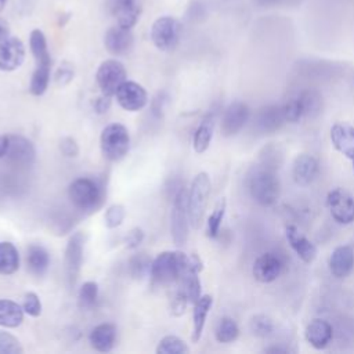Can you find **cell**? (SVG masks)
I'll return each instance as SVG.
<instances>
[{
	"instance_id": "6da1fadb",
	"label": "cell",
	"mask_w": 354,
	"mask_h": 354,
	"mask_svg": "<svg viewBox=\"0 0 354 354\" xmlns=\"http://www.w3.org/2000/svg\"><path fill=\"white\" fill-rule=\"evenodd\" d=\"M277 169L264 163L250 167L246 174V187L250 198L260 206H274L281 195V183Z\"/></svg>"
},
{
	"instance_id": "7a4b0ae2",
	"label": "cell",
	"mask_w": 354,
	"mask_h": 354,
	"mask_svg": "<svg viewBox=\"0 0 354 354\" xmlns=\"http://www.w3.org/2000/svg\"><path fill=\"white\" fill-rule=\"evenodd\" d=\"M188 264V256L180 250L159 253L151 264L149 277L153 285L166 286L176 283Z\"/></svg>"
},
{
	"instance_id": "3957f363",
	"label": "cell",
	"mask_w": 354,
	"mask_h": 354,
	"mask_svg": "<svg viewBox=\"0 0 354 354\" xmlns=\"http://www.w3.org/2000/svg\"><path fill=\"white\" fill-rule=\"evenodd\" d=\"M102 185L88 177H79L68 187V198L71 203L82 212H91L97 209L102 202Z\"/></svg>"
},
{
	"instance_id": "277c9868",
	"label": "cell",
	"mask_w": 354,
	"mask_h": 354,
	"mask_svg": "<svg viewBox=\"0 0 354 354\" xmlns=\"http://www.w3.org/2000/svg\"><path fill=\"white\" fill-rule=\"evenodd\" d=\"M212 191L210 177L206 171L198 173L188 189V216L189 224L198 230L205 218L207 201Z\"/></svg>"
},
{
	"instance_id": "5b68a950",
	"label": "cell",
	"mask_w": 354,
	"mask_h": 354,
	"mask_svg": "<svg viewBox=\"0 0 354 354\" xmlns=\"http://www.w3.org/2000/svg\"><path fill=\"white\" fill-rule=\"evenodd\" d=\"M100 148L105 159L111 162L122 160L130 148V134L127 127L120 123L105 126L100 136Z\"/></svg>"
},
{
	"instance_id": "8992f818",
	"label": "cell",
	"mask_w": 354,
	"mask_h": 354,
	"mask_svg": "<svg viewBox=\"0 0 354 354\" xmlns=\"http://www.w3.org/2000/svg\"><path fill=\"white\" fill-rule=\"evenodd\" d=\"M188 191L180 187L174 195L170 213V234L176 246H184L188 239Z\"/></svg>"
},
{
	"instance_id": "52a82bcc",
	"label": "cell",
	"mask_w": 354,
	"mask_h": 354,
	"mask_svg": "<svg viewBox=\"0 0 354 354\" xmlns=\"http://www.w3.org/2000/svg\"><path fill=\"white\" fill-rule=\"evenodd\" d=\"M181 24L174 17L163 15L153 21L151 26V40L160 51H171L177 47L181 37Z\"/></svg>"
},
{
	"instance_id": "ba28073f",
	"label": "cell",
	"mask_w": 354,
	"mask_h": 354,
	"mask_svg": "<svg viewBox=\"0 0 354 354\" xmlns=\"http://www.w3.org/2000/svg\"><path fill=\"white\" fill-rule=\"evenodd\" d=\"M97 84L102 94L115 95L118 88L127 80V72L123 64L118 59H105L100 64L95 73Z\"/></svg>"
},
{
	"instance_id": "9c48e42d",
	"label": "cell",
	"mask_w": 354,
	"mask_h": 354,
	"mask_svg": "<svg viewBox=\"0 0 354 354\" xmlns=\"http://www.w3.org/2000/svg\"><path fill=\"white\" fill-rule=\"evenodd\" d=\"M83 250H84V234L75 232L66 243L64 256L65 277L69 288H73L82 270L83 264Z\"/></svg>"
},
{
	"instance_id": "30bf717a",
	"label": "cell",
	"mask_w": 354,
	"mask_h": 354,
	"mask_svg": "<svg viewBox=\"0 0 354 354\" xmlns=\"http://www.w3.org/2000/svg\"><path fill=\"white\" fill-rule=\"evenodd\" d=\"M326 206L332 218L343 225L354 223V196L343 188H333L326 195Z\"/></svg>"
},
{
	"instance_id": "8fae6325",
	"label": "cell",
	"mask_w": 354,
	"mask_h": 354,
	"mask_svg": "<svg viewBox=\"0 0 354 354\" xmlns=\"http://www.w3.org/2000/svg\"><path fill=\"white\" fill-rule=\"evenodd\" d=\"M283 271V260L278 253L266 252L260 254L253 266L252 274L253 278L260 283H271L277 281Z\"/></svg>"
},
{
	"instance_id": "7c38bea8",
	"label": "cell",
	"mask_w": 354,
	"mask_h": 354,
	"mask_svg": "<svg viewBox=\"0 0 354 354\" xmlns=\"http://www.w3.org/2000/svg\"><path fill=\"white\" fill-rule=\"evenodd\" d=\"M250 119V108L243 101H232L221 118V133L225 137L238 134Z\"/></svg>"
},
{
	"instance_id": "4fadbf2b",
	"label": "cell",
	"mask_w": 354,
	"mask_h": 354,
	"mask_svg": "<svg viewBox=\"0 0 354 354\" xmlns=\"http://www.w3.org/2000/svg\"><path fill=\"white\" fill-rule=\"evenodd\" d=\"M118 104L129 112L142 109L148 104L147 90L137 82L126 80L115 93Z\"/></svg>"
},
{
	"instance_id": "5bb4252c",
	"label": "cell",
	"mask_w": 354,
	"mask_h": 354,
	"mask_svg": "<svg viewBox=\"0 0 354 354\" xmlns=\"http://www.w3.org/2000/svg\"><path fill=\"white\" fill-rule=\"evenodd\" d=\"M108 7L116 24L129 29L138 22L142 12L141 0H108Z\"/></svg>"
},
{
	"instance_id": "9a60e30c",
	"label": "cell",
	"mask_w": 354,
	"mask_h": 354,
	"mask_svg": "<svg viewBox=\"0 0 354 354\" xmlns=\"http://www.w3.org/2000/svg\"><path fill=\"white\" fill-rule=\"evenodd\" d=\"M25 59V46L19 37L8 36L0 43V71L12 72Z\"/></svg>"
},
{
	"instance_id": "2e32d148",
	"label": "cell",
	"mask_w": 354,
	"mask_h": 354,
	"mask_svg": "<svg viewBox=\"0 0 354 354\" xmlns=\"http://www.w3.org/2000/svg\"><path fill=\"white\" fill-rule=\"evenodd\" d=\"M134 44V36L131 29L123 28L120 25L111 26L104 35V46L106 51L112 55H126L130 53Z\"/></svg>"
},
{
	"instance_id": "e0dca14e",
	"label": "cell",
	"mask_w": 354,
	"mask_h": 354,
	"mask_svg": "<svg viewBox=\"0 0 354 354\" xmlns=\"http://www.w3.org/2000/svg\"><path fill=\"white\" fill-rule=\"evenodd\" d=\"M285 235L289 246L303 263L310 264L315 260L318 253L317 246L295 224H288L285 227Z\"/></svg>"
},
{
	"instance_id": "ac0fdd59",
	"label": "cell",
	"mask_w": 354,
	"mask_h": 354,
	"mask_svg": "<svg viewBox=\"0 0 354 354\" xmlns=\"http://www.w3.org/2000/svg\"><path fill=\"white\" fill-rule=\"evenodd\" d=\"M6 158L15 166H30L36 158L35 145L22 136L11 134L8 136V151Z\"/></svg>"
},
{
	"instance_id": "d6986e66",
	"label": "cell",
	"mask_w": 354,
	"mask_h": 354,
	"mask_svg": "<svg viewBox=\"0 0 354 354\" xmlns=\"http://www.w3.org/2000/svg\"><path fill=\"white\" fill-rule=\"evenodd\" d=\"M319 173V162L311 153H300L295 158L292 165V177L299 187H308L313 184Z\"/></svg>"
},
{
	"instance_id": "ffe728a7",
	"label": "cell",
	"mask_w": 354,
	"mask_h": 354,
	"mask_svg": "<svg viewBox=\"0 0 354 354\" xmlns=\"http://www.w3.org/2000/svg\"><path fill=\"white\" fill-rule=\"evenodd\" d=\"M285 118L281 105H266L260 108L254 115V127L263 134H272L283 126Z\"/></svg>"
},
{
	"instance_id": "44dd1931",
	"label": "cell",
	"mask_w": 354,
	"mask_h": 354,
	"mask_svg": "<svg viewBox=\"0 0 354 354\" xmlns=\"http://www.w3.org/2000/svg\"><path fill=\"white\" fill-rule=\"evenodd\" d=\"M333 337L332 325L324 318L311 319L304 329L306 342L315 350H324L329 346Z\"/></svg>"
},
{
	"instance_id": "7402d4cb",
	"label": "cell",
	"mask_w": 354,
	"mask_h": 354,
	"mask_svg": "<svg viewBox=\"0 0 354 354\" xmlns=\"http://www.w3.org/2000/svg\"><path fill=\"white\" fill-rule=\"evenodd\" d=\"M329 271L337 278L343 279L348 277L354 268V250L350 245H339L336 246L329 256Z\"/></svg>"
},
{
	"instance_id": "603a6c76",
	"label": "cell",
	"mask_w": 354,
	"mask_h": 354,
	"mask_svg": "<svg viewBox=\"0 0 354 354\" xmlns=\"http://www.w3.org/2000/svg\"><path fill=\"white\" fill-rule=\"evenodd\" d=\"M333 148L347 159H354V126L347 123H335L329 131Z\"/></svg>"
},
{
	"instance_id": "cb8c5ba5",
	"label": "cell",
	"mask_w": 354,
	"mask_h": 354,
	"mask_svg": "<svg viewBox=\"0 0 354 354\" xmlns=\"http://www.w3.org/2000/svg\"><path fill=\"white\" fill-rule=\"evenodd\" d=\"M90 344L94 350L100 353H108L113 348L116 340V326L113 324H100L97 325L88 336Z\"/></svg>"
},
{
	"instance_id": "d4e9b609",
	"label": "cell",
	"mask_w": 354,
	"mask_h": 354,
	"mask_svg": "<svg viewBox=\"0 0 354 354\" xmlns=\"http://www.w3.org/2000/svg\"><path fill=\"white\" fill-rule=\"evenodd\" d=\"M213 304V297L210 295H202L195 303H194V310H192V335L191 339L194 343L199 342L205 324L209 315V311Z\"/></svg>"
},
{
	"instance_id": "484cf974",
	"label": "cell",
	"mask_w": 354,
	"mask_h": 354,
	"mask_svg": "<svg viewBox=\"0 0 354 354\" xmlns=\"http://www.w3.org/2000/svg\"><path fill=\"white\" fill-rule=\"evenodd\" d=\"M214 126H216L214 113L209 112L207 115L203 116V119L201 120V123L198 124V127L194 133L192 147L196 153H203L210 147L213 133H214Z\"/></svg>"
},
{
	"instance_id": "4316f807",
	"label": "cell",
	"mask_w": 354,
	"mask_h": 354,
	"mask_svg": "<svg viewBox=\"0 0 354 354\" xmlns=\"http://www.w3.org/2000/svg\"><path fill=\"white\" fill-rule=\"evenodd\" d=\"M26 267L35 277H41L50 267V254L47 249L39 243H33L26 249Z\"/></svg>"
},
{
	"instance_id": "83f0119b",
	"label": "cell",
	"mask_w": 354,
	"mask_h": 354,
	"mask_svg": "<svg viewBox=\"0 0 354 354\" xmlns=\"http://www.w3.org/2000/svg\"><path fill=\"white\" fill-rule=\"evenodd\" d=\"M24 308L17 301L0 299V326L17 328L24 321Z\"/></svg>"
},
{
	"instance_id": "f1b7e54d",
	"label": "cell",
	"mask_w": 354,
	"mask_h": 354,
	"mask_svg": "<svg viewBox=\"0 0 354 354\" xmlns=\"http://www.w3.org/2000/svg\"><path fill=\"white\" fill-rule=\"evenodd\" d=\"M19 268V253L14 243L0 242V274L11 275Z\"/></svg>"
},
{
	"instance_id": "f546056e",
	"label": "cell",
	"mask_w": 354,
	"mask_h": 354,
	"mask_svg": "<svg viewBox=\"0 0 354 354\" xmlns=\"http://www.w3.org/2000/svg\"><path fill=\"white\" fill-rule=\"evenodd\" d=\"M29 48L36 64H51V57L47 47V39L43 30L33 29L29 35Z\"/></svg>"
},
{
	"instance_id": "4dcf8cb0",
	"label": "cell",
	"mask_w": 354,
	"mask_h": 354,
	"mask_svg": "<svg viewBox=\"0 0 354 354\" xmlns=\"http://www.w3.org/2000/svg\"><path fill=\"white\" fill-rule=\"evenodd\" d=\"M51 75V64H36V68L32 73L29 91L32 95H43L48 87Z\"/></svg>"
},
{
	"instance_id": "1f68e13d",
	"label": "cell",
	"mask_w": 354,
	"mask_h": 354,
	"mask_svg": "<svg viewBox=\"0 0 354 354\" xmlns=\"http://www.w3.org/2000/svg\"><path fill=\"white\" fill-rule=\"evenodd\" d=\"M214 336L218 343L227 344L235 342L239 336V326L236 321L231 317H223L216 326Z\"/></svg>"
},
{
	"instance_id": "d6a6232c",
	"label": "cell",
	"mask_w": 354,
	"mask_h": 354,
	"mask_svg": "<svg viewBox=\"0 0 354 354\" xmlns=\"http://www.w3.org/2000/svg\"><path fill=\"white\" fill-rule=\"evenodd\" d=\"M299 97L303 104L304 109V118H315L319 115L322 109V97L317 90L313 88H306L299 93Z\"/></svg>"
},
{
	"instance_id": "836d02e7",
	"label": "cell",
	"mask_w": 354,
	"mask_h": 354,
	"mask_svg": "<svg viewBox=\"0 0 354 354\" xmlns=\"http://www.w3.org/2000/svg\"><path fill=\"white\" fill-rule=\"evenodd\" d=\"M225 210H227V202H225V198H221L214 205V209L212 210V213L207 217L206 232H207L209 238H216L218 235L221 223H223L224 216H225Z\"/></svg>"
},
{
	"instance_id": "e575fe53",
	"label": "cell",
	"mask_w": 354,
	"mask_h": 354,
	"mask_svg": "<svg viewBox=\"0 0 354 354\" xmlns=\"http://www.w3.org/2000/svg\"><path fill=\"white\" fill-rule=\"evenodd\" d=\"M249 329L253 336L259 339H266L271 336L275 330L274 321L266 314H256L249 321Z\"/></svg>"
},
{
	"instance_id": "d590c367",
	"label": "cell",
	"mask_w": 354,
	"mask_h": 354,
	"mask_svg": "<svg viewBox=\"0 0 354 354\" xmlns=\"http://www.w3.org/2000/svg\"><path fill=\"white\" fill-rule=\"evenodd\" d=\"M98 283L94 281L84 282L77 292V306L80 310H91L98 300Z\"/></svg>"
},
{
	"instance_id": "8d00e7d4",
	"label": "cell",
	"mask_w": 354,
	"mask_h": 354,
	"mask_svg": "<svg viewBox=\"0 0 354 354\" xmlns=\"http://www.w3.org/2000/svg\"><path fill=\"white\" fill-rule=\"evenodd\" d=\"M152 260L145 253H137L129 260V274L134 279H142L151 272Z\"/></svg>"
},
{
	"instance_id": "74e56055",
	"label": "cell",
	"mask_w": 354,
	"mask_h": 354,
	"mask_svg": "<svg viewBox=\"0 0 354 354\" xmlns=\"http://www.w3.org/2000/svg\"><path fill=\"white\" fill-rule=\"evenodd\" d=\"M158 354H187L189 353L188 346L184 340L174 335H167L162 337L156 346Z\"/></svg>"
},
{
	"instance_id": "f35d334b",
	"label": "cell",
	"mask_w": 354,
	"mask_h": 354,
	"mask_svg": "<svg viewBox=\"0 0 354 354\" xmlns=\"http://www.w3.org/2000/svg\"><path fill=\"white\" fill-rule=\"evenodd\" d=\"M281 106H282V113L286 123H297L304 118V109H303V104L299 94L289 98Z\"/></svg>"
},
{
	"instance_id": "ab89813d",
	"label": "cell",
	"mask_w": 354,
	"mask_h": 354,
	"mask_svg": "<svg viewBox=\"0 0 354 354\" xmlns=\"http://www.w3.org/2000/svg\"><path fill=\"white\" fill-rule=\"evenodd\" d=\"M24 348L19 340L10 332L0 329V354H22Z\"/></svg>"
},
{
	"instance_id": "60d3db41",
	"label": "cell",
	"mask_w": 354,
	"mask_h": 354,
	"mask_svg": "<svg viewBox=\"0 0 354 354\" xmlns=\"http://www.w3.org/2000/svg\"><path fill=\"white\" fill-rule=\"evenodd\" d=\"M124 217H126V207L120 203H115V205H111L106 212H105V216H104V220H105V225L108 228H116L119 225H122V223L124 221Z\"/></svg>"
},
{
	"instance_id": "b9f144b4",
	"label": "cell",
	"mask_w": 354,
	"mask_h": 354,
	"mask_svg": "<svg viewBox=\"0 0 354 354\" xmlns=\"http://www.w3.org/2000/svg\"><path fill=\"white\" fill-rule=\"evenodd\" d=\"M188 304H189V299H188L187 293L180 286H177L171 296V300H170V314L174 317L183 315L185 313Z\"/></svg>"
},
{
	"instance_id": "7bdbcfd3",
	"label": "cell",
	"mask_w": 354,
	"mask_h": 354,
	"mask_svg": "<svg viewBox=\"0 0 354 354\" xmlns=\"http://www.w3.org/2000/svg\"><path fill=\"white\" fill-rule=\"evenodd\" d=\"M24 308V313L29 317H39L41 314V301L40 297L35 292H28L24 296V303L21 304Z\"/></svg>"
},
{
	"instance_id": "ee69618b",
	"label": "cell",
	"mask_w": 354,
	"mask_h": 354,
	"mask_svg": "<svg viewBox=\"0 0 354 354\" xmlns=\"http://www.w3.org/2000/svg\"><path fill=\"white\" fill-rule=\"evenodd\" d=\"M73 76H75L73 66L68 62H64L62 65H59V68L55 72V82L59 86H66L73 80Z\"/></svg>"
},
{
	"instance_id": "f6af8a7d",
	"label": "cell",
	"mask_w": 354,
	"mask_h": 354,
	"mask_svg": "<svg viewBox=\"0 0 354 354\" xmlns=\"http://www.w3.org/2000/svg\"><path fill=\"white\" fill-rule=\"evenodd\" d=\"M144 236H145V234H144L142 228L134 227L124 236V246L127 249H137L141 245V242L144 241Z\"/></svg>"
},
{
	"instance_id": "bcb514c9",
	"label": "cell",
	"mask_w": 354,
	"mask_h": 354,
	"mask_svg": "<svg viewBox=\"0 0 354 354\" xmlns=\"http://www.w3.org/2000/svg\"><path fill=\"white\" fill-rule=\"evenodd\" d=\"M59 151L66 158H76L79 155V145L73 137H64L59 141Z\"/></svg>"
},
{
	"instance_id": "7dc6e473",
	"label": "cell",
	"mask_w": 354,
	"mask_h": 354,
	"mask_svg": "<svg viewBox=\"0 0 354 354\" xmlns=\"http://www.w3.org/2000/svg\"><path fill=\"white\" fill-rule=\"evenodd\" d=\"M111 108V97L106 95V94H102L98 95L94 101H93V109L97 112V113H105L108 109Z\"/></svg>"
},
{
	"instance_id": "c3c4849f",
	"label": "cell",
	"mask_w": 354,
	"mask_h": 354,
	"mask_svg": "<svg viewBox=\"0 0 354 354\" xmlns=\"http://www.w3.org/2000/svg\"><path fill=\"white\" fill-rule=\"evenodd\" d=\"M264 353H271V354H288V353H293L292 348H289L288 346L283 344H272L264 348Z\"/></svg>"
},
{
	"instance_id": "681fc988",
	"label": "cell",
	"mask_w": 354,
	"mask_h": 354,
	"mask_svg": "<svg viewBox=\"0 0 354 354\" xmlns=\"http://www.w3.org/2000/svg\"><path fill=\"white\" fill-rule=\"evenodd\" d=\"M10 36V25L8 22L0 17V43Z\"/></svg>"
},
{
	"instance_id": "f907efd6",
	"label": "cell",
	"mask_w": 354,
	"mask_h": 354,
	"mask_svg": "<svg viewBox=\"0 0 354 354\" xmlns=\"http://www.w3.org/2000/svg\"><path fill=\"white\" fill-rule=\"evenodd\" d=\"M7 151H8V136L0 134V159L6 158Z\"/></svg>"
},
{
	"instance_id": "816d5d0a",
	"label": "cell",
	"mask_w": 354,
	"mask_h": 354,
	"mask_svg": "<svg viewBox=\"0 0 354 354\" xmlns=\"http://www.w3.org/2000/svg\"><path fill=\"white\" fill-rule=\"evenodd\" d=\"M259 4H261V6H272V4H277V3H279L281 0H256Z\"/></svg>"
},
{
	"instance_id": "f5cc1de1",
	"label": "cell",
	"mask_w": 354,
	"mask_h": 354,
	"mask_svg": "<svg viewBox=\"0 0 354 354\" xmlns=\"http://www.w3.org/2000/svg\"><path fill=\"white\" fill-rule=\"evenodd\" d=\"M7 3H8V0H0V12L4 10V7H6Z\"/></svg>"
},
{
	"instance_id": "db71d44e",
	"label": "cell",
	"mask_w": 354,
	"mask_h": 354,
	"mask_svg": "<svg viewBox=\"0 0 354 354\" xmlns=\"http://www.w3.org/2000/svg\"><path fill=\"white\" fill-rule=\"evenodd\" d=\"M353 169H354V159H353Z\"/></svg>"
}]
</instances>
